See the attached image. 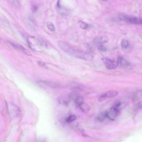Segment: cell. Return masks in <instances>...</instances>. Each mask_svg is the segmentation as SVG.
<instances>
[{
	"label": "cell",
	"instance_id": "cell-1",
	"mask_svg": "<svg viewBox=\"0 0 142 142\" xmlns=\"http://www.w3.org/2000/svg\"><path fill=\"white\" fill-rule=\"evenodd\" d=\"M57 44L63 51L70 56L89 61L94 59L93 56L90 54L74 48L65 42L58 41Z\"/></svg>",
	"mask_w": 142,
	"mask_h": 142
},
{
	"label": "cell",
	"instance_id": "cell-2",
	"mask_svg": "<svg viewBox=\"0 0 142 142\" xmlns=\"http://www.w3.org/2000/svg\"><path fill=\"white\" fill-rule=\"evenodd\" d=\"M28 45L30 48L35 52L42 51L44 48H46V43L41 37H29L27 40Z\"/></svg>",
	"mask_w": 142,
	"mask_h": 142
},
{
	"label": "cell",
	"instance_id": "cell-3",
	"mask_svg": "<svg viewBox=\"0 0 142 142\" xmlns=\"http://www.w3.org/2000/svg\"><path fill=\"white\" fill-rule=\"evenodd\" d=\"M118 17L121 21L135 25H141L142 18L130 16L122 13H118Z\"/></svg>",
	"mask_w": 142,
	"mask_h": 142
},
{
	"label": "cell",
	"instance_id": "cell-4",
	"mask_svg": "<svg viewBox=\"0 0 142 142\" xmlns=\"http://www.w3.org/2000/svg\"><path fill=\"white\" fill-rule=\"evenodd\" d=\"M8 109L9 114L13 117H18L21 114V111L20 108L13 104L8 105Z\"/></svg>",
	"mask_w": 142,
	"mask_h": 142
},
{
	"label": "cell",
	"instance_id": "cell-5",
	"mask_svg": "<svg viewBox=\"0 0 142 142\" xmlns=\"http://www.w3.org/2000/svg\"><path fill=\"white\" fill-rule=\"evenodd\" d=\"M102 60L104 65L108 69H114L116 68L118 65L117 62L106 57L103 58Z\"/></svg>",
	"mask_w": 142,
	"mask_h": 142
},
{
	"label": "cell",
	"instance_id": "cell-6",
	"mask_svg": "<svg viewBox=\"0 0 142 142\" xmlns=\"http://www.w3.org/2000/svg\"><path fill=\"white\" fill-rule=\"evenodd\" d=\"M56 7L57 12L60 15L63 16H66L69 15V10L62 5L61 0L57 1Z\"/></svg>",
	"mask_w": 142,
	"mask_h": 142
},
{
	"label": "cell",
	"instance_id": "cell-7",
	"mask_svg": "<svg viewBox=\"0 0 142 142\" xmlns=\"http://www.w3.org/2000/svg\"><path fill=\"white\" fill-rule=\"evenodd\" d=\"M8 42L12 46L21 50L22 52L25 54L26 55L29 56L32 55V54L31 52L18 43L12 41H10V40L8 41Z\"/></svg>",
	"mask_w": 142,
	"mask_h": 142
},
{
	"label": "cell",
	"instance_id": "cell-8",
	"mask_svg": "<svg viewBox=\"0 0 142 142\" xmlns=\"http://www.w3.org/2000/svg\"><path fill=\"white\" fill-rule=\"evenodd\" d=\"M119 110L114 107H111L109 111H108L107 118L113 120L116 119L119 113Z\"/></svg>",
	"mask_w": 142,
	"mask_h": 142
},
{
	"label": "cell",
	"instance_id": "cell-9",
	"mask_svg": "<svg viewBox=\"0 0 142 142\" xmlns=\"http://www.w3.org/2000/svg\"><path fill=\"white\" fill-rule=\"evenodd\" d=\"M109 41V38L107 36H103L98 37L94 40V43L96 44H101L107 43Z\"/></svg>",
	"mask_w": 142,
	"mask_h": 142
},
{
	"label": "cell",
	"instance_id": "cell-10",
	"mask_svg": "<svg viewBox=\"0 0 142 142\" xmlns=\"http://www.w3.org/2000/svg\"><path fill=\"white\" fill-rule=\"evenodd\" d=\"M117 62L118 64H120L121 65L127 66L130 65L129 62L122 56H118L117 58Z\"/></svg>",
	"mask_w": 142,
	"mask_h": 142
},
{
	"label": "cell",
	"instance_id": "cell-11",
	"mask_svg": "<svg viewBox=\"0 0 142 142\" xmlns=\"http://www.w3.org/2000/svg\"><path fill=\"white\" fill-rule=\"evenodd\" d=\"M108 111H102L99 114L98 116V120L101 122L103 121L107 117Z\"/></svg>",
	"mask_w": 142,
	"mask_h": 142
},
{
	"label": "cell",
	"instance_id": "cell-12",
	"mask_svg": "<svg viewBox=\"0 0 142 142\" xmlns=\"http://www.w3.org/2000/svg\"><path fill=\"white\" fill-rule=\"evenodd\" d=\"M80 109L84 113H87L89 111L90 108L87 104L83 103L79 105Z\"/></svg>",
	"mask_w": 142,
	"mask_h": 142
},
{
	"label": "cell",
	"instance_id": "cell-13",
	"mask_svg": "<svg viewBox=\"0 0 142 142\" xmlns=\"http://www.w3.org/2000/svg\"><path fill=\"white\" fill-rule=\"evenodd\" d=\"M104 94L106 97H113L117 96L118 93L116 91L111 90L108 91Z\"/></svg>",
	"mask_w": 142,
	"mask_h": 142
},
{
	"label": "cell",
	"instance_id": "cell-14",
	"mask_svg": "<svg viewBox=\"0 0 142 142\" xmlns=\"http://www.w3.org/2000/svg\"><path fill=\"white\" fill-rule=\"evenodd\" d=\"M11 4L14 7L19 9L20 8V5L18 0H9Z\"/></svg>",
	"mask_w": 142,
	"mask_h": 142
},
{
	"label": "cell",
	"instance_id": "cell-15",
	"mask_svg": "<svg viewBox=\"0 0 142 142\" xmlns=\"http://www.w3.org/2000/svg\"><path fill=\"white\" fill-rule=\"evenodd\" d=\"M74 100L76 104H78L79 105H80L83 103L84 99L82 97L77 95L75 97Z\"/></svg>",
	"mask_w": 142,
	"mask_h": 142
},
{
	"label": "cell",
	"instance_id": "cell-16",
	"mask_svg": "<svg viewBox=\"0 0 142 142\" xmlns=\"http://www.w3.org/2000/svg\"><path fill=\"white\" fill-rule=\"evenodd\" d=\"M80 27L83 29H86L89 27V25L86 22L82 21H79L78 22Z\"/></svg>",
	"mask_w": 142,
	"mask_h": 142
},
{
	"label": "cell",
	"instance_id": "cell-17",
	"mask_svg": "<svg viewBox=\"0 0 142 142\" xmlns=\"http://www.w3.org/2000/svg\"><path fill=\"white\" fill-rule=\"evenodd\" d=\"M121 45L123 48L127 49L129 46V44L127 40L123 39L121 40Z\"/></svg>",
	"mask_w": 142,
	"mask_h": 142
},
{
	"label": "cell",
	"instance_id": "cell-18",
	"mask_svg": "<svg viewBox=\"0 0 142 142\" xmlns=\"http://www.w3.org/2000/svg\"><path fill=\"white\" fill-rule=\"evenodd\" d=\"M47 28L50 31L53 32H55V27L53 24L50 22H48L47 23Z\"/></svg>",
	"mask_w": 142,
	"mask_h": 142
},
{
	"label": "cell",
	"instance_id": "cell-19",
	"mask_svg": "<svg viewBox=\"0 0 142 142\" xmlns=\"http://www.w3.org/2000/svg\"><path fill=\"white\" fill-rule=\"evenodd\" d=\"M77 129L78 130L80 133L83 134H84L85 133V130H84V128L79 124L76 125V126Z\"/></svg>",
	"mask_w": 142,
	"mask_h": 142
},
{
	"label": "cell",
	"instance_id": "cell-20",
	"mask_svg": "<svg viewBox=\"0 0 142 142\" xmlns=\"http://www.w3.org/2000/svg\"><path fill=\"white\" fill-rule=\"evenodd\" d=\"M76 116L75 115H71L67 118L66 121L67 123H70L76 119Z\"/></svg>",
	"mask_w": 142,
	"mask_h": 142
},
{
	"label": "cell",
	"instance_id": "cell-21",
	"mask_svg": "<svg viewBox=\"0 0 142 142\" xmlns=\"http://www.w3.org/2000/svg\"><path fill=\"white\" fill-rule=\"evenodd\" d=\"M97 48L100 51L103 52H106L107 51L106 47L102 45H100L97 47Z\"/></svg>",
	"mask_w": 142,
	"mask_h": 142
},
{
	"label": "cell",
	"instance_id": "cell-22",
	"mask_svg": "<svg viewBox=\"0 0 142 142\" xmlns=\"http://www.w3.org/2000/svg\"><path fill=\"white\" fill-rule=\"evenodd\" d=\"M38 6L36 5H33L32 6V11L33 13H35L36 12L38 11Z\"/></svg>",
	"mask_w": 142,
	"mask_h": 142
},
{
	"label": "cell",
	"instance_id": "cell-23",
	"mask_svg": "<svg viewBox=\"0 0 142 142\" xmlns=\"http://www.w3.org/2000/svg\"><path fill=\"white\" fill-rule=\"evenodd\" d=\"M106 97L105 95L104 94L103 95H101L98 98V101L99 102H102V101L106 99Z\"/></svg>",
	"mask_w": 142,
	"mask_h": 142
},
{
	"label": "cell",
	"instance_id": "cell-24",
	"mask_svg": "<svg viewBox=\"0 0 142 142\" xmlns=\"http://www.w3.org/2000/svg\"><path fill=\"white\" fill-rule=\"evenodd\" d=\"M84 45L89 51H92L93 49L92 47L89 44L85 43H84Z\"/></svg>",
	"mask_w": 142,
	"mask_h": 142
},
{
	"label": "cell",
	"instance_id": "cell-25",
	"mask_svg": "<svg viewBox=\"0 0 142 142\" xmlns=\"http://www.w3.org/2000/svg\"><path fill=\"white\" fill-rule=\"evenodd\" d=\"M38 62V65L39 66L44 67H46V64L45 63L41 61H39Z\"/></svg>",
	"mask_w": 142,
	"mask_h": 142
},
{
	"label": "cell",
	"instance_id": "cell-26",
	"mask_svg": "<svg viewBox=\"0 0 142 142\" xmlns=\"http://www.w3.org/2000/svg\"><path fill=\"white\" fill-rule=\"evenodd\" d=\"M101 1H104V2H107L108 1V0H101Z\"/></svg>",
	"mask_w": 142,
	"mask_h": 142
}]
</instances>
